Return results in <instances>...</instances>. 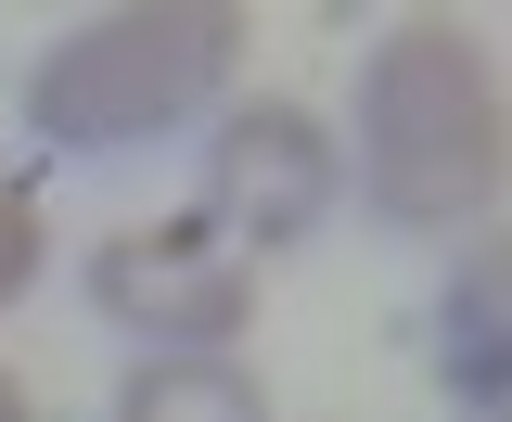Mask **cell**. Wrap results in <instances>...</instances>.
<instances>
[{
    "label": "cell",
    "mask_w": 512,
    "mask_h": 422,
    "mask_svg": "<svg viewBox=\"0 0 512 422\" xmlns=\"http://www.w3.org/2000/svg\"><path fill=\"white\" fill-rule=\"evenodd\" d=\"M512 180V103L461 13H397L359 64V192L397 231H487Z\"/></svg>",
    "instance_id": "cell-1"
},
{
    "label": "cell",
    "mask_w": 512,
    "mask_h": 422,
    "mask_svg": "<svg viewBox=\"0 0 512 422\" xmlns=\"http://www.w3.org/2000/svg\"><path fill=\"white\" fill-rule=\"evenodd\" d=\"M244 39L256 26L231 13V0H128V13L64 26L52 52L26 64L13 116L39 128L52 154H128V141H167V128L218 116Z\"/></svg>",
    "instance_id": "cell-2"
},
{
    "label": "cell",
    "mask_w": 512,
    "mask_h": 422,
    "mask_svg": "<svg viewBox=\"0 0 512 422\" xmlns=\"http://www.w3.org/2000/svg\"><path fill=\"white\" fill-rule=\"evenodd\" d=\"M77 295H90V320H116L141 359H231V346L256 333V269L218 243L205 205L103 231L90 256H77Z\"/></svg>",
    "instance_id": "cell-3"
},
{
    "label": "cell",
    "mask_w": 512,
    "mask_h": 422,
    "mask_svg": "<svg viewBox=\"0 0 512 422\" xmlns=\"http://www.w3.org/2000/svg\"><path fill=\"white\" fill-rule=\"evenodd\" d=\"M333 205H346V141H333L320 103H282V90L218 103V128H205V218H218V243L244 269L320 243Z\"/></svg>",
    "instance_id": "cell-4"
},
{
    "label": "cell",
    "mask_w": 512,
    "mask_h": 422,
    "mask_svg": "<svg viewBox=\"0 0 512 422\" xmlns=\"http://www.w3.org/2000/svg\"><path fill=\"white\" fill-rule=\"evenodd\" d=\"M436 384L461 397L474 422L512 410V269H500V231L461 243V269H448V307H436Z\"/></svg>",
    "instance_id": "cell-5"
},
{
    "label": "cell",
    "mask_w": 512,
    "mask_h": 422,
    "mask_svg": "<svg viewBox=\"0 0 512 422\" xmlns=\"http://www.w3.org/2000/svg\"><path fill=\"white\" fill-rule=\"evenodd\" d=\"M116 422H269V384L244 359H128Z\"/></svg>",
    "instance_id": "cell-6"
},
{
    "label": "cell",
    "mask_w": 512,
    "mask_h": 422,
    "mask_svg": "<svg viewBox=\"0 0 512 422\" xmlns=\"http://www.w3.org/2000/svg\"><path fill=\"white\" fill-rule=\"evenodd\" d=\"M39 256H52V218H39V180H0V307L39 282Z\"/></svg>",
    "instance_id": "cell-7"
},
{
    "label": "cell",
    "mask_w": 512,
    "mask_h": 422,
    "mask_svg": "<svg viewBox=\"0 0 512 422\" xmlns=\"http://www.w3.org/2000/svg\"><path fill=\"white\" fill-rule=\"evenodd\" d=\"M0 422H39V397H26V384H13V371H0Z\"/></svg>",
    "instance_id": "cell-8"
}]
</instances>
